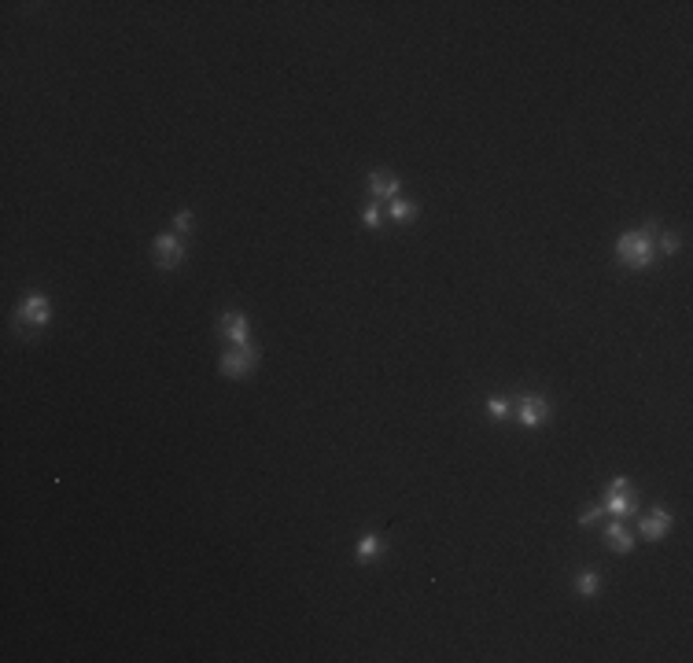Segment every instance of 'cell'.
I'll use <instances>...</instances> for the list:
<instances>
[{"instance_id": "2e32d148", "label": "cell", "mask_w": 693, "mask_h": 663, "mask_svg": "<svg viewBox=\"0 0 693 663\" xmlns=\"http://www.w3.org/2000/svg\"><path fill=\"white\" fill-rule=\"evenodd\" d=\"M487 413H491L494 420H502V416L509 413V402H505V398H491V402H487Z\"/></svg>"}, {"instance_id": "e0dca14e", "label": "cell", "mask_w": 693, "mask_h": 663, "mask_svg": "<svg viewBox=\"0 0 693 663\" xmlns=\"http://www.w3.org/2000/svg\"><path fill=\"white\" fill-rule=\"evenodd\" d=\"M660 251H664V254H675V251H679V240H675L671 233H664V236H660Z\"/></svg>"}, {"instance_id": "9a60e30c", "label": "cell", "mask_w": 693, "mask_h": 663, "mask_svg": "<svg viewBox=\"0 0 693 663\" xmlns=\"http://www.w3.org/2000/svg\"><path fill=\"white\" fill-rule=\"evenodd\" d=\"M601 516H605V509H601V505H587V512L579 516V523H583V527H594V523L601 520Z\"/></svg>"}, {"instance_id": "6da1fadb", "label": "cell", "mask_w": 693, "mask_h": 663, "mask_svg": "<svg viewBox=\"0 0 693 663\" xmlns=\"http://www.w3.org/2000/svg\"><path fill=\"white\" fill-rule=\"evenodd\" d=\"M653 233L656 229H642V233H623L620 244H616V254L627 269H649L653 262Z\"/></svg>"}, {"instance_id": "52a82bcc", "label": "cell", "mask_w": 693, "mask_h": 663, "mask_svg": "<svg viewBox=\"0 0 693 663\" xmlns=\"http://www.w3.org/2000/svg\"><path fill=\"white\" fill-rule=\"evenodd\" d=\"M668 527H671V512H668V509H653L646 520H642V538L656 542V538H664Z\"/></svg>"}, {"instance_id": "ba28073f", "label": "cell", "mask_w": 693, "mask_h": 663, "mask_svg": "<svg viewBox=\"0 0 693 663\" xmlns=\"http://www.w3.org/2000/svg\"><path fill=\"white\" fill-rule=\"evenodd\" d=\"M369 192H373L376 199H395L398 196V177L380 170V173H369Z\"/></svg>"}, {"instance_id": "7a4b0ae2", "label": "cell", "mask_w": 693, "mask_h": 663, "mask_svg": "<svg viewBox=\"0 0 693 663\" xmlns=\"http://www.w3.org/2000/svg\"><path fill=\"white\" fill-rule=\"evenodd\" d=\"M254 365H259V347L254 343H240V347L221 354V373L225 376H247Z\"/></svg>"}, {"instance_id": "7c38bea8", "label": "cell", "mask_w": 693, "mask_h": 663, "mask_svg": "<svg viewBox=\"0 0 693 663\" xmlns=\"http://www.w3.org/2000/svg\"><path fill=\"white\" fill-rule=\"evenodd\" d=\"M380 553H384V538L362 535V542H358V560H376Z\"/></svg>"}, {"instance_id": "8992f818", "label": "cell", "mask_w": 693, "mask_h": 663, "mask_svg": "<svg viewBox=\"0 0 693 663\" xmlns=\"http://www.w3.org/2000/svg\"><path fill=\"white\" fill-rule=\"evenodd\" d=\"M218 328H221V335L229 339L233 347L247 343V317H244V314H225V317L218 321Z\"/></svg>"}, {"instance_id": "277c9868", "label": "cell", "mask_w": 693, "mask_h": 663, "mask_svg": "<svg viewBox=\"0 0 693 663\" xmlns=\"http://www.w3.org/2000/svg\"><path fill=\"white\" fill-rule=\"evenodd\" d=\"M181 258H185L181 240L170 236V233L155 236V262H159V266H163V269H173V266H181Z\"/></svg>"}, {"instance_id": "ac0fdd59", "label": "cell", "mask_w": 693, "mask_h": 663, "mask_svg": "<svg viewBox=\"0 0 693 663\" xmlns=\"http://www.w3.org/2000/svg\"><path fill=\"white\" fill-rule=\"evenodd\" d=\"M173 225H177V233H188L192 229V210H181V214L173 218Z\"/></svg>"}, {"instance_id": "8fae6325", "label": "cell", "mask_w": 693, "mask_h": 663, "mask_svg": "<svg viewBox=\"0 0 693 663\" xmlns=\"http://www.w3.org/2000/svg\"><path fill=\"white\" fill-rule=\"evenodd\" d=\"M388 214H391V221H398V225H410V221L417 218V203H410V199H398V196H395Z\"/></svg>"}, {"instance_id": "4fadbf2b", "label": "cell", "mask_w": 693, "mask_h": 663, "mask_svg": "<svg viewBox=\"0 0 693 663\" xmlns=\"http://www.w3.org/2000/svg\"><path fill=\"white\" fill-rule=\"evenodd\" d=\"M575 590L583 593V597H594V593H598V575H594V571H583V575L575 578Z\"/></svg>"}, {"instance_id": "5bb4252c", "label": "cell", "mask_w": 693, "mask_h": 663, "mask_svg": "<svg viewBox=\"0 0 693 663\" xmlns=\"http://www.w3.org/2000/svg\"><path fill=\"white\" fill-rule=\"evenodd\" d=\"M365 225H369V229H380V225H384V210L376 203L365 206Z\"/></svg>"}, {"instance_id": "5b68a950", "label": "cell", "mask_w": 693, "mask_h": 663, "mask_svg": "<svg viewBox=\"0 0 693 663\" xmlns=\"http://www.w3.org/2000/svg\"><path fill=\"white\" fill-rule=\"evenodd\" d=\"M517 416H520L524 428H539L542 420L550 416V402H546V398H524L520 409H517Z\"/></svg>"}, {"instance_id": "9c48e42d", "label": "cell", "mask_w": 693, "mask_h": 663, "mask_svg": "<svg viewBox=\"0 0 693 663\" xmlns=\"http://www.w3.org/2000/svg\"><path fill=\"white\" fill-rule=\"evenodd\" d=\"M605 545H608V549H616V553H631L634 538L627 535V527H623V523H616V520H612V523L605 527Z\"/></svg>"}, {"instance_id": "30bf717a", "label": "cell", "mask_w": 693, "mask_h": 663, "mask_svg": "<svg viewBox=\"0 0 693 663\" xmlns=\"http://www.w3.org/2000/svg\"><path fill=\"white\" fill-rule=\"evenodd\" d=\"M608 516H627L634 509V501L627 497V490H608V497H605V505H601Z\"/></svg>"}, {"instance_id": "3957f363", "label": "cell", "mask_w": 693, "mask_h": 663, "mask_svg": "<svg viewBox=\"0 0 693 663\" xmlns=\"http://www.w3.org/2000/svg\"><path fill=\"white\" fill-rule=\"evenodd\" d=\"M48 317H52V302H48L44 295H26L23 299V306H19V321L23 325H30V328H41V325H48Z\"/></svg>"}, {"instance_id": "d6986e66", "label": "cell", "mask_w": 693, "mask_h": 663, "mask_svg": "<svg viewBox=\"0 0 693 663\" xmlns=\"http://www.w3.org/2000/svg\"><path fill=\"white\" fill-rule=\"evenodd\" d=\"M608 490H627V479L623 476H616V479H612V487Z\"/></svg>"}]
</instances>
